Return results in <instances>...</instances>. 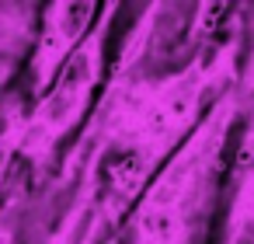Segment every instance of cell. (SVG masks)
<instances>
[{"mask_svg":"<svg viewBox=\"0 0 254 244\" xmlns=\"http://www.w3.org/2000/svg\"><path fill=\"white\" fill-rule=\"evenodd\" d=\"M94 77H98V49L94 46H84V49H73L70 60L63 63L60 77L53 81V91L42 98L39 112H35V126L46 133V140L60 136L63 129H70L94 87Z\"/></svg>","mask_w":254,"mask_h":244,"instance_id":"1","label":"cell"},{"mask_svg":"<svg viewBox=\"0 0 254 244\" xmlns=\"http://www.w3.org/2000/svg\"><path fill=\"white\" fill-rule=\"evenodd\" d=\"M91 14H94L91 4H63V7L53 11V18H49V39H46V46H42V56H39L42 77H49L53 63H56L63 53H70V49L84 39Z\"/></svg>","mask_w":254,"mask_h":244,"instance_id":"2","label":"cell"},{"mask_svg":"<svg viewBox=\"0 0 254 244\" xmlns=\"http://www.w3.org/2000/svg\"><path fill=\"white\" fill-rule=\"evenodd\" d=\"M143 244H178L174 241V213L153 209L143 220Z\"/></svg>","mask_w":254,"mask_h":244,"instance_id":"3","label":"cell"},{"mask_svg":"<svg viewBox=\"0 0 254 244\" xmlns=\"http://www.w3.org/2000/svg\"><path fill=\"white\" fill-rule=\"evenodd\" d=\"M230 244H254V213L237 220V227L230 234Z\"/></svg>","mask_w":254,"mask_h":244,"instance_id":"4","label":"cell"},{"mask_svg":"<svg viewBox=\"0 0 254 244\" xmlns=\"http://www.w3.org/2000/svg\"><path fill=\"white\" fill-rule=\"evenodd\" d=\"M0 244H7V241H0Z\"/></svg>","mask_w":254,"mask_h":244,"instance_id":"5","label":"cell"}]
</instances>
